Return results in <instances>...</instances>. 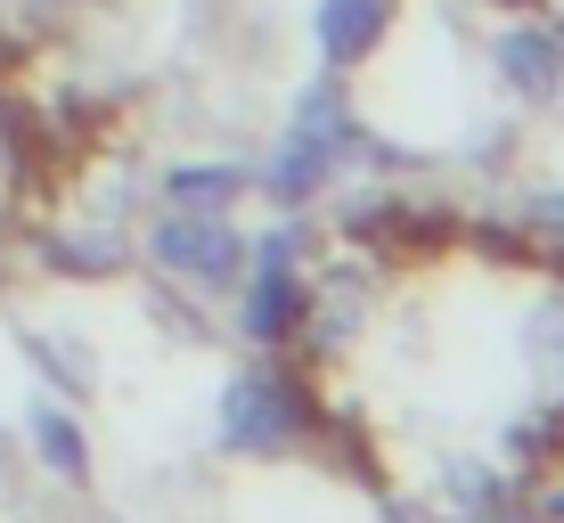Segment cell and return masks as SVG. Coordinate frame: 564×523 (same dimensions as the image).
Returning a JSON list of instances; mask_svg holds the SVG:
<instances>
[{
	"label": "cell",
	"instance_id": "1",
	"mask_svg": "<svg viewBox=\"0 0 564 523\" xmlns=\"http://www.w3.org/2000/svg\"><path fill=\"white\" fill-rule=\"evenodd\" d=\"M311 425V401L295 393V377H238L229 384V410H221V434L238 450H286Z\"/></svg>",
	"mask_w": 564,
	"mask_h": 523
},
{
	"label": "cell",
	"instance_id": "2",
	"mask_svg": "<svg viewBox=\"0 0 564 523\" xmlns=\"http://www.w3.org/2000/svg\"><path fill=\"white\" fill-rule=\"evenodd\" d=\"M155 270H172V279H188V286H221V279H238V238H229L213 213H172L164 229H155Z\"/></svg>",
	"mask_w": 564,
	"mask_h": 523
},
{
	"label": "cell",
	"instance_id": "3",
	"mask_svg": "<svg viewBox=\"0 0 564 523\" xmlns=\"http://www.w3.org/2000/svg\"><path fill=\"white\" fill-rule=\"evenodd\" d=\"M336 148H344V107H336V90H319V99H303V115H295V140H286V156H279V172H270V188H279L286 205H303L311 188L327 181Z\"/></svg>",
	"mask_w": 564,
	"mask_h": 523
},
{
	"label": "cell",
	"instance_id": "4",
	"mask_svg": "<svg viewBox=\"0 0 564 523\" xmlns=\"http://www.w3.org/2000/svg\"><path fill=\"white\" fill-rule=\"evenodd\" d=\"M286 327H303V279H295V238H270L254 262V295H246V336L279 344Z\"/></svg>",
	"mask_w": 564,
	"mask_h": 523
},
{
	"label": "cell",
	"instance_id": "5",
	"mask_svg": "<svg viewBox=\"0 0 564 523\" xmlns=\"http://www.w3.org/2000/svg\"><path fill=\"white\" fill-rule=\"evenodd\" d=\"M384 17H393V0H319V50H327V66H352L360 50H377Z\"/></svg>",
	"mask_w": 564,
	"mask_h": 523
},
{
	"label": "cell",
	"instance_id": "6",
	"mask_svg": "<svg viewBox=\"0 0 564 523\" xmlns=\"http://www.w3.org/2000/svg\"><path fill=\"white\" fill-rule=\"evenodd\" d=\"M499 66H508V83L523 90V99H549V90L564 83V50L549 42V33H508V42H499Z\"/></svg>",
	"mask_w": 564,
	"mask_h": 523
},
{
	"label": "cell",
	"instance_id": "7",
	"mask_svg": "<svg viewBox=\"0 0 564 523\" xmlns=\"http://www.w3.org/2000/svg\"><path fill=\"white\" fill-rule=\"evenodd\" d=\"M238 188H246V181H238L229 164H197V172H172L164 197H172V213H221Z\"/></svg>",
	"mask_w": 564,
	"mask_h": 523
},
{
	"label": "cell",
	"instance_id": "8",
	"mask_svg": "<svg viewBox=\"0 0 564 523\" xmlns=\"http://www.w3.org/2000/svg\"><path fill=\"white\" fill-rule=\"evenodd\" d=\"M33 450H42L66 482H83V475H90V450H83V434H74V417H57L50 401L33 410Z\"/></svg>",
	"mask_w": 564,
	"mask_h": 523
}]
</instances>
